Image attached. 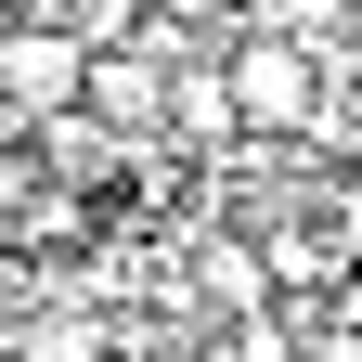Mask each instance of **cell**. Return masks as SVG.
<instances>
[{
  "instance_id": "obj_2",
  "label": "cell",
  "mask_w": 362,
  "mask_h": 362,
  "mask_svg": "<svg viewBox=\"0 0 362 362\" xmlns=\"http://www.w3.org/2000/svg\"><path fill=\"white\" fill-rule=\"evenodd\" d=\"M310 104H324L310 39H298V26H246V39H233V117H246V129H310Z\"/></svg>"
},
{
  "instance_id": "obj_5",
  "label": "cell",
  "mask_w": 362,
  "mask_h": 362,
  "mask_svg": "<svg viewBox=\"0 0 362 362\" xmlns=\"http://www.w3.org/2000/svg\"><path fill=\"white\" fill-rule=\"evenodd\" d=\"M259 285H272V272H259L246 246H207V298L233 310V324H246V310H259Z\"/></svg>"
},
{
  "instance_id": "obj_4",
  "label": "cell",
  "mask_w": 362,
  "mask_h": 362,
  "mask_svg": "<svg viewBox=\"0 0 362 362\" xmlns=\"http://www.w3.org/2000/svg\"><path fill=\"white\" fill-rule=\"evenodd\" d=\"M168 117H181V143H233V129H246L233 117V65H181L168 78Z\"/></svg>"
},
{
  "instance_id": "obj_7",
  "label": "cell",
  "mask_w": 362,
  "mask_h": 362,
  "mask_svg": "<svg viewBox=\"0 0 362 362\" xmlns=\"http://www.w3.org/2000/svg\"><path fill=\"white\" fill-rule=\"evenodd\" d=\"M0 143H13V117H0Z\"/></svg>"
},
{
  "instance_id": "obj_6",
  "label": "cell",
  "mask_w": 362,
  "mask_h": 362,
  "mask_svg": "<svg viewBox=\"0 0 362 362\" xmlns=\"http://www.w3.org/2000/svg\"><path fill=\"white\" fill-rule=\"evenodd\" d=\"M13 362H104V337H90V324H26Z\"/></svg>"
},
{
  "instance_id": "obj_1",
  "label": "cell",
  "mask_w": 362,
  "mask_h": 362,
  "mask_svg": "<svg viewBox=\"0 0 362 362\" xmlns=\"http://www.w3.org/2000/svg\"><path fill=\"white\" fill-rule=\"evenodd\" d=\"M78 90H90V39L78 26H52V13H13V26H0V117H13V129L78 117Z\"/></svg>"
},
{
  "instance_id": "obj_3",
  "label": "cell",
  "mask_w": 362,
  "mask_h": 362,
  "mask_svg": "<svg viewBox=\"0 0 362 362\" xmlns=\"http://www.w3.org/2000/svg\"><path fill=\"white\" fill-rule=\"evenodd\" d=\"M156 104H168V65L129 52V39H90V90H78V117H90V129H143Z\"/></svg>"
}]
</instances>
